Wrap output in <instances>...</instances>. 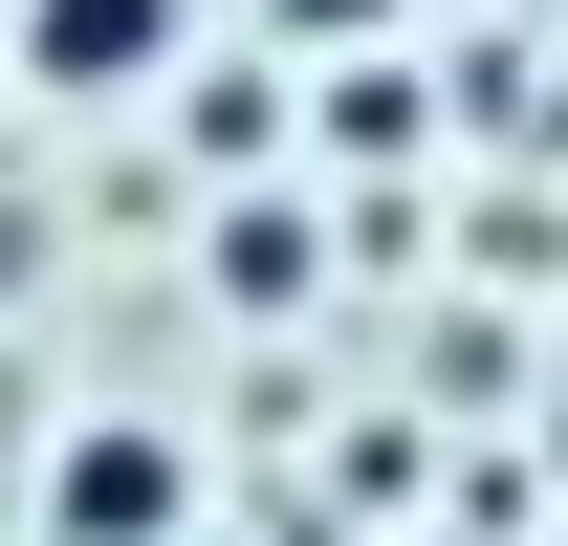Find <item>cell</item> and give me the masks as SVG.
I'll list each match as a JSON object with an SVG mask.
<instances>
[{"label": "cell", "mask_w": 568, "mask_h": 546, "mask_svg": "<svg viewBox=\"0 0 568 546\" xmlns=\"http://www.w3.org/2000/svg\"><path fill=\"white\" fill-rule=\"evenodd\" d=\"M175 525H197V437L175 415H88L44 459V546H175Z\"/></svg>", "instance_id": "obj_1"}, {"label": "cell", "mask_w": 568, "mask_h": 546, "mask_svg": "<svg viewBox=\"0 0 568 546\" xmlns=\"http://www.w3.org/2000/svg\"><path fill=\"white\" fill-rule=\"evenodd\" d=\"M0 22H22V88H67V110H110L197 44V0H0Z\"/></svg>", "instance_id": "obj_2"}, {"label": "cell", "mask_w": 568, "mask_h": 546, "mask_svg": "<svg viewBox=\"0 0 568 546\" xmlns=\"http://www.w3.org/2000/svg\"><path fill=\"white\" fill-rule=\"evenodd\" d=\"M0 67H22V22H0Z\"/></svg>", "instance_id": "obj_3"}]
</instances>
